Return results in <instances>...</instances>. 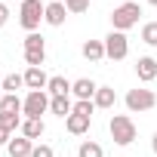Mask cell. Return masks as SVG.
<instances>
[{"instance_id": "obj_1", "label": "cell", "mask_w": 157, "mask_h": 157, "mask_svg": "<svg viewBox=\"0 0 157 157\" xmlns=\"http://www.w3.org/2000/svg\"><path fill=\"white\" fill-rule=\"evenodd\" d=\"M108 129H111L114 145H120V148H126V145L136 142V123H132V117H126V114H114L111 123H108Z\"/></svg>"}, {"instance_id": "obj_2", "label": "cell", "mask_w": 157, "mask_h": 157, "mask_svg": "<svg viewBox=\"0 0 157 157\" xmlns=\"http://www.w3.org/2000/svg\"><path fill=\"white\" fill-rule=\"evenodd\" d=\"M43 16H46V6L40 3V0H22V10H19V25H22L28 34H34V31L40 28Z\"/></svg>"}, {"instance_id": "obj_3", "label": "cell", "mask_w": 157, "mask_h": 157, "mask_svg": "<svg viewBox=\"0 0 157 157\" xmlns=\"http://www.w3.org/2000/svg\"><path fill=\"white\" fill-rule=\"evenodd\" d=\"M139 16H142V6L132 3V0H126V3H120L111 13V25H114V31H123L126 34L132 25H139Z\"/></svg>"}, {"instance_id": "obj_4", "label": "cell", "mask_w": 157, "mask_h": 157, "mask_svg": "<svg viewBox=\"0 0 157 157\" xmlns=\"http://www.w3.org/2000/svg\"><path fill=\"white\" fill-rule=\"evenodd\" d=\"M49 99H52V96H49L46 90H34V93H28V96H25V108H22V114L40 120V114L49 111Z\"/></svg>"}, {"instance_id": "obj_5", "label": "cell", "mask_w": 157, "mask_h": 157, "mask_svg": "<svg viewBox=\"0 0 157 157\" xmlns=\"http://www.w3.org/2000/svg\"><path fill=\"white\" fill-rule=\"evenodd\" d=\"M105 56L114 59V62H120V59L129 56V40H126L123 31H111V34L105 37Z\"/></svg>"}, {"instance_id": "obj_6", "label": "cell", "mask_w": 157, "mask_h": 157, "mask_svg": "<svg viewBox=\"0 0 157 157\" xmlns=\"http://www.w3.org/2000/svg\"><path fill=\"white\" fill-rule=\"evenodd\" d=\"M157 105V96L151 90H129L126 93V108L136 114V111H151Z\"/></svg>"}, {"instance_id": "obj_7", "label": "cell", "mask_w": 157, "mask_h": 157, "mask_svg": "<svg viewBox=\"0 0 157 157\" xmlns=\"http://www.w3.org/2000/svg\"><path fill=\"white\" fill-rule=\"evenodd\" d=\"M65 19H68V10H65L62 0H52V3H46V16H43V22H46V25L62 28V25H65Z\"/></svg>"}, {"instance_id": "obj_8", "label": "cell", "mask_w": 157, "mask_h": 157, "mask_svg": "<svg viewBox=\"0 0 157 157\" xmlns=\"http://www.w3.org/2000/svg\"><path fill=\"white\" fill-rule=\"evenodd\" d=\"M90 123H93V117H83V114H68L65 117V129L71 132V136H83V132H90Z\"/></svg>"}, {"instance_id": "obj_9", "label": "cell", "mask_w": 157, "mask_h": 157, "mask_svg": "<svg viewBox=\"0 0 157 157\" xmlns=\"http://www.w3.org/2000/svg\"><path fill=\"white\" fill-rule=\"evenodd\" d=\"M136 74H139V80H142V83H151L154 77H157V59L142 56V59L136 62Z\"/></svg>"}, {"instance_id": "obj_10", "label": "cell", "mask_w": 157, "mask_h": 157, "mask_svg": "<svg viewBox=\"0 0 157 157\" xmlns=\"http://www.w3.org/2000/svg\"><path fill=\"white\" fill-rule=\"evenodd\" d=\"M25 86L34 93V90H46L49 86V77H46V71L43 68H28L25 71Z\"/></svg>"}, {"instance_id": "obj_11", "label": "cell", "mask_w": 157, "mask_h": 157, "mask_svg": "<svg viewBox=\"0 0 157 157\" xmlns=\"http://www.w3.org/2000/svg\"><path fill=\"white\" fill-rule=\"evenodd\" d=\"M6 151H10V157H31L34 142H31V139H25V136H19V139H10Z\"/></svg>"}, {"instance_id": "obj_12", "label": "cell", "mask_w": 157, "mask_h": 157, "mask_svg": "<svg viewBox=\"0 0 157 157\" xmlns=\"http://www.w3.org/2000/svg\"><path fill=\"white\" fill-rule=\"evenodd\" d=\"M96 90H99V83L90 80V77H80V80H74V86H71V93H74L77 99H93Z\"/></svg>"}, {"instance_id": "obj_13", "label": "cell", "mask_w": 157, "mask_h": 157, "mask_svg": "<svg viewBox=\"0 0 157 157\" xmlns=\"http://www.w3.org/2000/svg\"><path fill=\"white\" fill-rule=\"evenodd\" d=\"M80 52H83L86 62H102L105 59V40H86Z\"/></svg>"}, {"instance_id": "obj_14", "label": "cell", "mask_w": 157, "mask_h": 157, "mask_svg": "<svg viewBox=\"0 0 157 157\" xmlns=\"http://www.w3.org/2000/svg\"><path fill=\"white\" fill-rule=\"evenodd\" d=\"M93 102H96V108H114V102H117L114 86H99L96 96H93Z\"/></svg>"}, {"instance_id": "obj_15", "label": "cell", "mask_w": 157, "mask_h": 157, "mask_svg": "<svg viewBox=\"0 0 157 157\" xmlns=\"http://www.w3.org/2000/svg\"><path fill=\"white\" fill-rule=\"evenodd\" d=\"M43 132H46L43 120H34V117H25V120H22V136H25V139L34 142V139H40Z\"/></svg>"}, {"instance_id": "obj_16", "label": "cell", "mask_w": 157, "mask_h": 157, "mask_svg": "<svg viewBox=\"0 0 157 157\" xmlns=\"http://www.w3.org/2000/svg\"><path fill=\"white\" fill-rule=\"evenodd\" d=\"M49 111H52L56 117H68V114L74 111V105H71L68 96H52V99H49Z\"/></svg>"}, {"instance_id": "obj_17", "label": "cell", "mask_w": 157, "mask_h": 157, "mask_svg": "<svg viewBox=\"0 0 157 157\" xmlns=\"http://www.w3.org/2000/svg\"><path fill=\"white\" fill-rule=\"evenodd\" d=\"M25 102L16 96V93H3V99H0V111H6V114H22Z\"/></svg>"}, {"instance_id": "obj_18", "label": "cell", "mask_w": 157, "mask_h": 157, "mask_svg": "<svg viewBox=\"0 0 157 157\" xmlns=\"http://www.w3.org/2000/svg\"><path fill=\"white\" fill-rule=\"evenodd\" d=\"M71 86H74L71 80H65V77H59V74H56V77H49L46 93H49V96H68V93H71Z\"/></svg>"}, {"instance_id": "obj_19", "label": "cell", "mask_w": 157, "mask_h": 157, "mask_svg": "<svg viewBox=\"0 0 157 157\" xmlns=\"http://www.w3.org/2000/svg\"><path fill=\"white\" fill-rule=\"evenodd\" d=\"M25 62H28V68H43L46 49H25Z\"/></svg>"}, {"instance_id": "obj_20", "label": "cell", "mask_w": 157, "mask_h": 157, "mask_svg": "<svg viewBox=\"0 0 157 157\" xmlns=\"http://www.w3.org/2000/svg\"><path fill=\"white\" fill-rule=\"evenodd\" d=\"M22 86H25V74H10L6 80H3V93H16L19 96Z\"/></svg>"}, {"instance_id": "obj_21", "label": "cell", "mask_w": 157, "mask_h": 157, "mask_svg": "<svg viewBox=\"0 0 157 157\" xmlns=\"http://www.w3.org/2000/svg\"><path fill=\"white\" fill-rule=\"evenodd\" d=\"M0 126H3V129H22V117L19 114H6V111H0Z\"/></svg>"}, {"instance_id": "obj_22", "label": "cell", "mask_w": 157, "mask_h": 157, "mask_svg": "<svg viewBox=\"0 0 157 157\" xmlns=\"http://www.w3.org/2000/svg\"><path fill=\"white\" fill-rule=\"evenodd\" d=\"M77 157H102V145L99 142H83L77 148Z\"/></svg>"}, {"instance_id": "obj_23", "label": "cell", "mask_w": 157, "mask_h": 157, "mask_svg": "<svg viewBox=\"0 0 157 157\" xmlns=\"http://www.w3.org/2000/svg\"><path fill=\"white\" fill-rule=\"evenodd\" d=\"M142 40L148 46H157V22H145L142 25Z\"/></svg>"}, {"instance_id": "obj_24", "label": "cell", "mask_w": 157, "mask_h": 157, "mask_svg": "<svg viewBox=\"0 0 157 157\" xmlns=\"http://www.w3.org/2000/svg\"><path fill=\"white\" fill-rule=\"evenodd\" d=\"M93 111H96V102H93V99H77V105H74V114L93 117Z\"/></svg>"}, {"instance_id": "obj_25", "label": "cell", "mask_w": 157, "mask_h": 157, "mask_svg": "<svg viewBox=\"0 0 157 157\" xmlns=\"http://www.w3.org/2000/svg\"><path fill=\"white\" fill-rule=\"evenodd\" d=\"M68 13H86L90 10V0H62Z\"/></svg>"}, {"instance_id": "obj_26", "label": "cell", "mask_w": 157, "mask_h": 157, "mask_svg": "<svg viewBox=\"0 0 157 157\" xmlns=\"http://www.w3.org/2000/svg\"><path fill=\"white\" fill-rule=\"evenodd\" d=\"M25 49H46V40L34 31V34H28V37H25Z\"/></svg>"}, {"instance_id": "obj_27", "label": "cell", "mask_w": 157, "mask_h": 157, "mask_svg": "<svg viewBox=\"0 0 157 157\" xmlns=\"http://www.w3.org/2000/svg\"><path fill=\"white\" fill-rule=\"evenodd\" d=\"M31 157H52V148H49V145H34Z\"/></svg>"}, {"instance_id": "obj_28", "label": "cell", "mask_w": 157, "mask_h": 157, "mask_svg": "<svg viewBox=\"0 0 157 157\" xmlns=\"http://www.w3.org/2000/svg\"><path fill=\"white\" fill-rule=\"evenodd\" d=\"M6 22H10V6H6V3H0V28H3Z\"/></svg>"}, {"instance_id": "obj_29", "label": "cell", "mask_w": 157, "mask_h": 157, "mask_svg": "<svg viewBox=\"0 0 157 157\" xmlns=\"http://www.w3.org/2000/svg\"><path fill=\"white\" fill-rule=\"evenodd\" d=\"M0 145H10V129L0 126Z\"/></svg>"}, {"instance_id": "obj_30", "label": "cell", "mask_w": 157, "mask_h": 157, "mask_svg": "<svg viewBox=\"0 0 157 157\" xmlns=\"http://www.w3.org/2000/svg\"><path fill=\"white\" fill-rule=\"evenodd\" d=\"M151 151L157 154V132H154V139H151Z\"/></svg>"}, {"instance_id": "obj_31", "label": "cell", "mask_w": 157, "mask_h": 157, "mask_svg": "<svg viewBox=\"0 0 157 157\" xmlns=\"http://www.w3.org/2000/svg\"><path fill=\"white\" fill-rule=\"evenodd\" d=\"M0 99H3V83H0Z\"/></svg>"}, {"instance_id": "obj_32", "label": "cell", "mask_w": 157, "mask_h": 157, "mask_svg": "<svg viewBox=\"0 0 157 157\" xmlns=\"http://www.w3.org/2000/svg\"><path fill=\"white\" fill-rule=\"evenodd\" d=\"M148 3H151V6H157V0H148Z\"/></svg>"}]
</instances>
